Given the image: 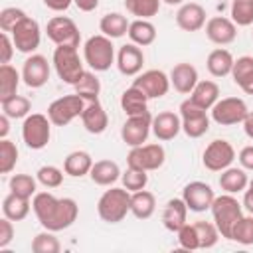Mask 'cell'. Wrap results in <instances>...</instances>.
<instances>
[{
	"instance_id": "cell-1",
	"label": "cell",
	"mask_w": 253,
	"mask_h": 253,
	"mask_svg": "<svg viewBox=\"0 0 253 253\" xmlns=\"http://www.w3.org/2000/svg\"><path fill=\"white\" fill-rule=\"evenodd\" d=\"M32 210L43 229L63 231L71 227L79 215V206L73 198H55L49 192H36Z\"/></svg>"
},
{
	"instance_id": "cell-2",
	"label": "cell",
	"mask_w": 253,
	"mask_h": 253,
	"mask_svg": "<svg viewBox=\"0 0 253 253\" xmlns=\"http://www.w3.org/2000/svg\"><path fill=\"white\" fill-rule=\"evenodd\" d=\"M130 211V192L123 188L105 190L97 202V213L107 223H119Z\"/></svg>"
},
{
	"instance_id": "cell-3",
	"label": "cell",
	"mask_w": 253,
	"mask_h": 253,
	"mask_svg": "<svg viewBox=\"0 0 253 253\" xmlns=\"http://www.w3.org/2000/svg\"><path fill=\"white\" fill-rule=\"evenodd\" d=\"M210 210H211V217H213V223H215L219 235L225 239H231V229L237 223V219L243 215L241 204L237 202V198L233 194L215 196Z\"/></svg>"
},
{
	"instance_id": "cell-4",
	"label": "cell",
	"mask_w": 253,
	"mask_h": 253,
	"mask_svg": "<svg viewBox=\"0 0 253 253\" xmlns=\"http://www.w3.org/2000/svg\"><path fill=\"white\" fill-rule=\"evenodd\" d=\"M83 59H85V63L93 71H107V69H111V65L117 63L113 40L103 36V34L91 36L85 42V45H83Z\"/></svg>"
},
{
	"instance_id": "cell-5",
	"label": "cell",
	"mask_w": 253,
	"mask_h": 253,
	"mask_svg": "<svg viewBox=\"0 0 253 253\" xmlns=\"http://www.w3.org/2000/svg\"><path fill=\"white\" fill-rule=\"evenodd\" d=\"M53 67L57 77L67 85H75L85 71L75 45H57L53 49Z\"/></svg>"
},
{
	"instance_id": "cell-6",
	"label": "cell",
	"mask_w": 253,
	"mask_h": 253,
	"mask_svg": "<svg viewBox=\"0 0 253 253\" xmlns=\"http://www.w3.org/2000/svg\"><path fill=\"white\" fill-rule=\"evenodd\" d=\"M51 138V121L42 113H30L22 123V140L32 150H42Z\"/></svg>"
},
{
	"instance_id": "cell-7",
	"label": "cell",
	"mask_w": 253,
	"mask_h": 253,
	"mask_svg": "<svg viewBox=\"0 0 253 253\" xmlns=\"http://www.w3.org/2000/svg\"><path fill=\"white\" fill-rule=\"evenodd\" d=\"M85 105H87V101H85L81 95H77V93H73V95H63V97H59V99H55V101L49 103V107H47V117H49L51 125H55V126H65V125H69L73 119L81 117Z\"/></svg>"
},
{
	"instance_id": "cell-8",
	"label": "cell",
	"mask_w": 253,
	"mask_h": 253,
	"mask_svg": "<svg viewBox=\"0 0 253 253\" xmlns=\"http://www.w3.org/2000/svg\"><path fill=\"white\" fill-rule=\"evenodd\" d=\"M178 111H180V119H182V130L186 132V136L200 138L210 130V117H208L206 109L192 103L190 97L180 103Z\"/></svg>"
},
{
	"instance_id": "cell-9",
	"label": "cell",
	"mask_w": 253,
	"mask_h": 253,
	"mask_svg": "<svg viewBox=\"0 0 253 253\" xmlns=\"http://www.w3.org/2000/svg\"><path fill=\"white\" fill-rule=\"evenodd\" d=\"M164 160H166V152H164L162 144H158V142L132 146L130 152L126 154V164L130 168H138L144 172L158 170L164 164Z\"/></svg>"
},
{
	"instance_id": "cell-10",
	"label": "cell",
	"mask_w": 253,
	"mask_h": 253,
	"mask_svg": "<svg viewBox=\"0 0 253 253\" xmlns=\"http://www.w3.org/2000/svg\"><path fill=\"white\" fill-rule=\"evenodd\" d=\"M211 111V121L221 125V126H231L237 123H243L249 109L243 99L239 97H223L217 99V103L210 109Z\"/></svg>"
},
{
	"instance_id": "cell-11",
	"label": "cell",
	"mask_w": 253,
	"mask_h": 253,
	"mask_svg": "<svg viewBox=\"0 0 253 253\" xmlns=\"http://www.w3.org/2000/svg\"><path fill=\"white\" fill-rule=\"evenodd\" d=\"M45 34L55 45L79 47V42H81V34H79L77 24L67 16H53L45 26Z\"/></svg>"
},
{
	"instance_id": "cell-12",
	"label": "cell",
	"mask_w": 253,
	"mask_h": 253,
	"mask_svg": "<svg viewBox=\"0 0 253 253\" xmlns=\"http://www.w3.org/2000/svg\"><path fill=\"white\" fill-rule=\"evenodd\" d=\"M233 160H235V148L227 140H223V138L211 140L206 146L204 154H202L204 166L208 170H211V172H221V170L229 168Z\"/></svg>"
},
{
	"instance_id": "cell-13",
	"label": "cell",
	"mask_w": 253,
	"mask_h": 253,
	"mask_svg": "<svg viewBox=\"0 0 253 253\" xmlns=\"http://www.w3.org/2000/svg\"><path fill=\"white\" fill-rule=\"evenodd\" d=\"M12 40H14V45L20 53H34L38 47H40V42H42V30H40V24L26 16L12 32H10Z\"/></svg>"
},
{
	"instance_id": "cell-14",
	"label": "cell",
	"mask_w": 253,
	"mask_h": 253,
	"mask_svg": "<svg viewBox=\"0 0 253 253\" xmlns=\"http://www.w3.org/2000/svg\"><path fill=\"white\" fill-rule=\"evenodd\" d=\"M150 130H152V115L150 113L134 115V117H128L123 123V126H121V138L130 148L132 146H140V144L146 142Z\"/></svg>"
},
{
	"instance_id": "cell-15",
	"label": "cell",
	"mask_w": 253,
	"mask_h": 253,
	"mask_svg": "<svg viewBox=\"0 0 253 253\" xmlns=\"http://www.w3.org/2000/svg\"><path fill=\"white\" fill-rule=\"evenodd\" d=\"M182 200L186 202V206H188L190 211L202 213V211H206V210L211 208V204L215 200V194H213V190H211L210 184L200 182V180H194V182H190V184L184 186Z\"/></svg>"
},
{
	"instance_id": "cell-16",
	"label": "cell",
	"mask_w": 253,
	"mask_h": 253,
	"mask_svg": "<svg viewBox=\"0 0 253 253\" xmlns=\"http://www.w3.org/2000/svg\"><path fill=\"white\" fill-rule=\"evenodd\" d=\"M132 85L138 87L148 99H160L170 89V75H166L162 69H148L138 73Z\"/></svg>"
},
{
	"instance_id": "cell-17",
	"label": "cell",
	"mask_w": 253,
	"mask_h": 253,
	"mask_svg": "<svg viewBox=\"0 0 253 253\" xmlns=\"http://www.w3.org/2000/svg\"><path fill=\"white\" fill-rule=\"evenodd\" d=\"M22 81L32 87V89H40L49 81V63L43 55L40 53H32L22 67Z\"/></svg>"
},
{
	"instance_id": "cell-18",
	"label": "cell",
	"mask_w": 253,
	"mask_h": 253,
	"mask_svg": "<svg viewBox=\"0 0 253 253\" xmlns=\"http://www.w3.org/2000/svg\"><path fill=\"white\" fill-rule=\"evenodd\" d=\"M206 36L215 45H227L237 38V26L231 18L213 16L206 22Z\"/></svg>"
},
{
	"instance_id": "cell-19",
	"label": "cell",
	"mask_w": 253,
	"mask_h": 253,
	"mask_svg": "<svg viewBox=\"0 0 253 253\" xmlns=\"http://www.w3.org/2000/svg\"><path fill=\"white\" fill-rule=\"evenodd\" d=\"M142 65H144V53L140 49V45L136 43H125L119 47L117 51V67L123 75L126 77H134L142 71Z\"/></svg>"
},
{
	"instance_id": "cell-20",
	"label": "cell",
	"mask_w": 253,
	"mask_h": 253,
	"mask_svg": "<svg viewBox=\"0 0 253 253\" xmlns=\"http://www.w3.org/2000/svg\"><path fill=\"white\" fill-rule=\"evenodd\" d=\"M176 24L184 32H198L206 26V8L198 2H184L176 12Z\"/></svg>"
},
{
	"instance_id": "cell-21",
	"label": "cell",
	"mask_w": 253,
	"mask_h": 253,
	"mask_svg": "<svg viewBox=\"0 0 253 253\" xmlns=\"http://www.w3.org/2000/svg\"><path fill=\"white\" fill-rule=\"evenodd\" d=\"M81 123L85 126V130L91 132V134H101V132L107 130L109 117H107V111L103 109V105L99 103V99L87 101V105L81 113Z\"/></svg>"
},
{
	"instance_id": "cell-22",
	"label": "cell",
	"mask_w": 253,
	"mask_h": 253,
	"mask_svg": "<svg viewBox=\"0 0 253 253\" xmlns=\"http://www.w3.org/2000/svg\"><path fill=\"white\" fill-rule=\"evenodd\" d=\"M182 130V119L174 111H162L152 117V132L158 140H172Z\"/></svg>"
},
{
	"instance_id": "cell-23",
	"label": "cell",
	"mask_w": 253,
	"mask_h": 253,
	"mask_svg": "<svg viewBox=\"0 0 253 253\" xmlns=\"http://www.w3.org/2000/svg\"><path fill=\"white\" fill-rule=\"evenodd\" d=\"M200 81L198 77V69L192 65V63H176L170 71V85L178 91V93H184V95H190L196 87V83Z\"/></svg>"
},
{
	"instance_id": "cell-24",
	"label": "cell",
	"mask_w": 253,
	"mask_h": 253,
	"mask_svg": "<svg viewBox=\"0 0 253 253\" xmlns=\"http://www.w3.org/2000/svg\"><path fill=\"white\" fill-rule=\"evenodd\" d=\"M186 219H188V206H186V202L182 198L168 200L166 206H164V211H162V225L168 231L176 233L184 223H188Z\"/></svg>"
},
{
	"instance_id": "cell-25",
	"label": "cell",
	"mask_w": 253,
	"mask_h": 253,
	"mask_svg": "<svg viewBox=\"0 0 253 253\" xmlns=\"http://www.w3.org/2000/svg\"><path fill=\"white\" fill-rule=\"evenodd\" d=\"M233 83L247 95H253V57L251 55H241L233 61L231 69Z\"/></svg>"
},
{
	"instance_id": "cell-26",
	"label": "cell",
	"mask_w": 253,
	"mask_h": 253,
	"mask_svg": "<svg viewBox=\"0 0 253 253\" xmlns=\"http://www.w3.org/2000/svg\"><path fill=\"white\" fill-rule=\"evenodd\" d=\"M121 109L125 111L126 117H134V115H144L148 113V97L134 85H130L128 89L123 91L121 95Z\"/></svg>"
},
{
	"instance_id": "cell-27",
	"label": "cell",
	"mask_w": 253,
	"mask_h": 253,
	"mask_svg": "<svg viewBox=\"0 0 253 253\" xmlns=\"http://www.w3.org/2000/svg\"><path fill=\"white\" fill-rule=\"evenodd\" d=\"M91 168H93V158L85 150H73L63 160V172L71 178H83L91 172Z\"/></svg>"
},
{
	"instance_id": "cell-28",
	"label": "cell",
	"mask_w": 253,
	"mask_h": 253,
	"mask_svg": "<svg viewBox=\"0 0 253 253\" xmlns=\"http://www.w3.org/2000/svg\"><path fill=\"white\" fill-rule=\"evenodd\" d=\"M217 99H219V87L215 81H210V79L198 81L194 91L190 93V101L196 103L198 107L206 109V111H210L217 103Z\"/></svg>"
},
{
	"instance_id": "cell-29",
	"label": "cell",
	"mask_w": 253,
	"mask_h": 253,
	"mask_svg": "<svg viewBox=\"0 0 253 253\" xmlns=\"http://www.w3.org/2000/svg\"><path fill=\"white\" fill-rule=\"evenodd\" d=\"M121 168L115 160H97L93 162V168L89 172L93 184L97 186H113L121 178Z\"/></svg>"
},
{
	"instance_id": "cell-30",
	"label": "cell",
	"mask_w": 253,
	"mask_h": 253,
	"mask_svg": "<svg viewBox=\"0 0 253 253\" xmlns=\"http://www.w3.org/2000/svg\"><path fill=\"white\" fill-rule=\"evenodd\" d=\"M233 55L229 49L225 47H217L213 51H210L208 59H206V67L208 71L213 75V77H225V75H231V69H233Z\"/></svg>"
},
{
	"instance_id": "cell-31",
	"label": "cell",
	"mask_w": 253,
	"mask_h": 253,
	"mask_svg": "<svg viewBox=\"0 0 253 253\" xmlns=\"http://www.w3.org/2000/svg\"><path fill=\"white\" fill-rule=\"evenodd\" d=\"M154 210H156V198H154L152 192H148V190L130 192V213L136 219L152 217Z\"/></svg>"
},
{
	"instance_id": "cell-32",
	"label": "cell",
	"mask_w": 253,
	"mask_h": 253,
	"mask_svg": "<svg viewBox=\"0 0 253 253\" xmlns=\"http://www.w3.org/2000/svg\"><path fill=\"white\" fill-rule=\"evenodd\" d=\"M128 26L130 22L126 20V16H123L121 12H109L105 14L101 20H99V30L103 36L111 38V40H117V38H123L126 32H128Z\"/></svg>"
},
{
	"instance_id": "cell-33",
	"label": "cell",
	"mask_w": 253,
	"mask_h": 253,
	"mask_svg": "<svg viewBox=\"0 0 253 253\" xmlns=\"http://www.w3.org/2000/svg\"><path fill=\"white\" fill-rule=\"evenodd\" d=\"M219 186L225 194H239V192H245V188L249 186V178L245 174V168H225L221 170V176H219Z\"/></svg>"
},
{
	"instance_id": "cell-34",
	"label": "cell",
	"mask_w": 253,
	"mask_h": 253,
	"mask_svg": "<svg viewBox=\"0 0 253 253\" xmlns=\"http://www.w3.org/2000/svg\"><path fill=\"white\" fill-rule=\"evenodd\" d=\"M126 36L130 38L132 43H136L140 47H146V45L154 43V40H156V28H154V24L150 20L136 18V20L130 22Z\"/></svg>"
},
{
	"instance_id": "cell-35",
	"label": "cell",
	"mask_w": 253,
	"mask_h": 253,
	"mask_svg": "<svg viewBox=\"0 0 253 253\" xmlns=\"http://www.w3.org/2000/svg\"><path fill=\"white\" fill-rule=\"evenodd\" d=\"M30 208H32L30 200H28V198H22V196H16L14 192H10V194L2 200V213H4L8 219H12V221H22V219H26L28 213H30Z\"/></svg>"
},
{
	"instance_id": "cell-36",
	"label": "cell",
	"mask_w": 253,
	"mask_h": 253,
	"mask_svg": "<svg viewBox=\"0 0 253 253\" xmlns=\"http://www.w3.org/2000/svg\"><path fill=\"white\" fill-rule=\"evenodd\" d=\"M20 79H22V75L16 71V67H12L10 63L0 65V101L18 95Z\"/></svg>"
},
{
	"instance_id": "cell-37",
	"label": "cell",
	"mask_w": 253,
	"mask_h": 253,
	"mask_svg": "<svg viewBox=\"0 0 253 253\" xmlns=\"http://www.w3.org/2000/svg\"><path fill=\"white\" fill-rule=\"evenodd\" d=\"M75 87V93L81 95L85 101H95L99 99V93H101V81L99 77L95 75V71H83V75L79 77V81L73 85Z\"/></svg>"
},
{
	"instance_id": "cell-38",
	"label": "cell",
	"mask_w": 253,
	"mask_h": 253,
	"mask_svg": "<svg viewBox=\"0 0 253 253\" xmlns=\"http://www.w3.org/2000/svg\"><path fill=\"white\" fill-rule=\"evenodd\" d=\"M0 105H2V113L8 115L10 119H26L32 111V103L24 95H14L10 99H4L0 101Z\"/></svg>"
},
{
	"instance_id": "cell-39",
	"label": "cell",
	"mask_w": 253,
	"mask_h": 253,
	"mask_svg": "<svg viewBox=\"0 0 253 253\" xmlns=\"http://www.w3.org/2000/svg\"><path fill=\"white\" fill-rule=\"evenodd\" d=\"M10 186V192H14L16 196H22V198H34L36 196V190H38V178L30 176V174H14L8 182Z\"/></svg>"
},
{
	"instance_id": "cell-40",
	"label": "cell",
	"mask_w": 253,
	"mask_h": 253,
	"mask_svg": "<svg viewBox=\"0 0 253 253\" xmlns=\"http://www.w3.org/2000/svg\"><path fill=\"white\" fill-rule=\"evenodd\" d=\"M162 0H125V8L128 14L140 18V20H150L152 16L158 14Z\"/></svg>"
},
{
	"instance_id": "cell-41",
	"label": "cell",
	"mask_w": 253,
	"mask_h": 253,
	"mask_svg": "<svg viewBox=\"0 0 253 253\" xmlns=\"http://www.w3.org/2000/svg\"><path fill=\"white\" fill-rule=\"evenodd\" d=\"M229 16L235 26H251L253 24V0H231Z\"/></svg>"
},
{
	"instance_id": "cell-42",
	"label": "cell",
	"mask_w": 253,
	"mask_h": 253,
	"mask_svg": "<svg viewBox=\"0 0 253 253\" xmlns=\"http://www.w3.org/2000/svg\"><path fill=\"white\" fill-rule=\"evenodd\" d=\"M53 233L55 231H49V229L38 233L32 239V251L34 253H59L61 243H59V239Z\"/></svg>"
},
{
	"instance_id": "cell-43",
	"label": "cell",
	"mask_w": 253,
	"mask_h": 253,
	"mask_svg": "<svg viewBox=\"0 0 253 253\" xmlns=\"http://www.w3.org/2000/svg\"><path fill=\"white\" fill-rule=\"evenodd\" d=\"M231 241L241 245H253V215H241L231 229Z\"/></svg>"
},
{
	"instance_id": "cell-44",
	"label": "cell",
	"mask_w": 253,
	"mask_h": 253,
	"mask_svg": "<svg viewBox=\"0 0 253 253\" xmlns=\"http://www.w3.org/2000/svg\"><path fill=\"white\" fill-rule=\"evenodd\" d=\"M16 162H18V146L8 138H0V172L10 174L16 168Z\"/></svg>"
},
{
	"instance_id": "cell-45",
	"label": "cell",
	"mask_w": 253,
	"mask_h": 253,
	"mask_svg": "<svg viewBox=\"0 0 253 253\" xmlns=\"http://www.w3.org/2000/svg\"><path fill=\"white\" fill-rule=\"evenodd\" d=\"M196 227V233H198V241H200V249H210L217 243V239L221 237L215 223H210V221H196L194 223Z\"/></svg>"
},
{
	"instance_id": "cell-46",
	"label": "cell",
	"mask_w": 253,
	"mask_h": 253,
	"mask_svg": "<svg viewBox=\"0 0 253 253\" xmlns=\"http://www.w3.org/2000/svg\"><path fill=\"white\" fill-rule=\"evenodd\" d=\"M121 180H123V186L128 190V192H138V190H144L146 184H148V174L144 170H138V168H126V172L121 174Z\"/></svg>"
},
{
	"instance_id": "cell-47",
	"label": "cell",
	"mask_w": 253,
	"mask_h": 253,
	"mask_svg": "<svg viewBox=\"0 0 253 253\" xmlns=\"http://www.w3.org/2000/svg\"><path fill=\"white\" fill-rule=\"evenodd\" d=\"M26 16H28V14H26L22 8H16V6L2 8V10H0V30L10 34Z\"/></svg>"
},
{
	"instance_id": "cell-48",
	"label": "cell",
	"mask_w": 253,
	"mask_h": 253,
	"mask_svg": "<svg viewBox=\"0 0 253 253\" xmlns=\"http://www.w3.org/2000/svg\"><path fill=\"white\" fill-rule=\"evenodd\" d=\"M36 178H38V182H40L42 186H45V188H59L61 182H63V172H61L57 166L47 164V166H42V168L36 172Z\"/></svg>"
},
{
	"instance_id": "cell-49",
	"label": "cell",
	"mask_w": 253,
	"mask_h": 253,
	"mask_svg": "<svg viewBox=\"0 0 253 253\" xmlns=\"http://www.w3.org/2000/svg\"><path fill=\"white\" fill-rule=\"evenodd\" d=\"M176 233H178V245L182 249H188V251L200 249V241H198V233H196L194 223H184Z\"/></svg>"
},
{
	"instance_id": "cell-50",
	"label": "cell",
	"mask_w": 253,
	"mask_h": 253,
	"mask_svg": "<svg viewBox=\"0 0 253 253\" xmlns=\"http://www.w3.org/2000/svg\"><path fill=\"white\" fill-rule=\"evenodd\" d=\"M14 239V221L6 215L0 219V249H6Z\"/></svg>"
},
{
	"instance_id": "cell-51",
	"label": "cell",
	"mask_w": 253,
	"mask_h": 253,
	"mask_svg": "<svg viewBox=\"0 0 253 253\" xmlns=\"http://www.w3.org/2000/svg\"><path fill=\"white\" fill-rule=\"evenodd\" d=\"M0 47H2V57H0V63H10L12 55H14V40L8 32H2L0 34Z\"/></svg>"
},
{
	"instance_id": "cell-52",
	"label": "cell",
	"mask_w": 253,
	"mask_h": 253,
	"mask_svg": "<svg viewBox=\"0 0 253 253\" xmlns=\"http://www.w3.org/2000/svg\"><path fill=\"white\" fill-rule=\"evenodd\" d=\"M239 164H241V168H245V170H251L253 172V144H249V146H243L241 150H239Z\"/></svg>"
},
{
	"instance_id": "cell-53",
	"label": "cell",
	"mask_w": 253,
	"mask_h": 253,
	"mask_svg": "<svg viewBox=\"0 0 253 253\" xmlns=\"http://www.w3.org/2000/svg\"><path fill=\"white\" fill-rule=\"evenodd\" d=\"M43 4L53 12H65L73 4V0H43Z\"/></svg>"
},
{
	"instance_id": "cell-54",
	"label": "cell",
	"mask_w": 253,
	"mask_h": 253,
	"mask_svg": "<svg viewBox=\"0 0 253 253\" xmlns=\"http://www.w3.org/2000/svg\"><path fill=\"white\" fill-rule=\"evenodd\" d=\"M73 4L81 10V12H93L99 6V0H73Z\"/></svg>"
},
{
	"instance_id": "cell-55",
	"label": "cell",
	"mask_w": 253,
	"mask_h": 253,
	"mask_svg": "<svg viewBox=\"0 0 253 253\" xmlns=\"http://www.w3.org/2000/svg\"><path fill=\"white\" fill-rule=\"evenodd\" d=\"M241 206L253 215V188H245V194H243V202H241Z\"/></svg>"
},
{
	"instance_id": "cell-56",
	"label": "cell",
	"mask_w": 253,
	"mask_h": 253,
	"mask_svg": "<svg viewBox=\"0 0 253 253\" xmlns=\"http://www.w3.org/2000/svg\"><path fill=\"white\" fill-rule=\"evenodd\" d=\"M8 130H10V117L2 113L0 115V138H6Z\"/></svg>"
},
{
	"instance_id": "cell-57",
	"label": "cell",
	"mask_w": 253,
	"mask_h": 253,
	"mask_svg": "<svg viewBox=\"0 0 253 253\" xmlns=\"http://www.w3.org/2000/svg\"><path fill=\"white\" fill-rule=\"evenodd\" d=\"M243 130H245V134H247L249 138H253V111L247 113V117H245V121H243Z\"/></svg>"
},
{
	"instance_id": "cell-58",
	"label": "cell",
	"mask_w": 253,
	"mask_h": 253,
	"mask_svg": "<svg viewBox=\"0 0 253 253\" xmlns=\"http://www.w3.org/2000/svg\"><path fill=\"white\" fill-rule=\"evenodd\" d=\"M164 4H168V6H182L184 4V0H162Z\"/></svg>"
},
{
	"instance_id": "cell-59",
	"label": "cell",
	"mask_w": 253,
	"mask_h": 253,
	"mask_svg": "<svg viewBox=\"0 0 253 253\" xmlns=\"http://www.w3.org/2000/svg\"><path fill=\"white\" fill-rule=\"evenodd\" d=\"M249 188H253V178H251V180H249Z\"/></svg>"
}]
</instances>
